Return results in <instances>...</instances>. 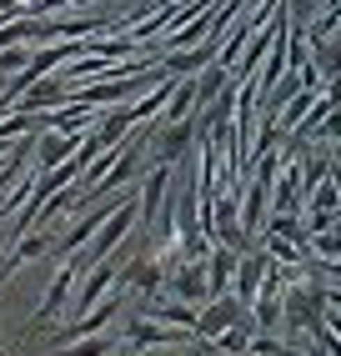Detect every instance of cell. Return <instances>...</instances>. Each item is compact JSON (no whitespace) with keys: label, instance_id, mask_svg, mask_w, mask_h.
<instances>
[{"label":"cell","instance_id":"obj_1","mask_svg":"<svg viewBox=\"0 0 341 356\" xmlns=\"http://www.w3.org/2000/svg\"><path fill=\"white\" fill-rule=\"evenodd\" d=\"M70 356H106V346H101V341H95V346H76Z\"/></svg>","mask_w":341,"mask_h":356}]
</instances>
